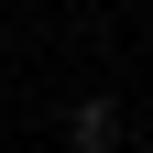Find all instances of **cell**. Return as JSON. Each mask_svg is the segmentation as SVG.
<instances>
[{
  "label": "cell",
  "instance_id": "2",
  "mask_svg": "<svg viewBox=\"0 0 153 153\" xmlns=\"http://www.w3.org/2000/svg\"><path fill=\"white\" fill-rule=\"evenodd\" d=\"M131 142H142V153H153V120H131Z\"/></svg>",
  "mask_w": 153,
  "mask_h": 153
},
{
  "label": "cell",
  "instance_id": "1",
  "mask_svg": "<svg viewBox=\"0 0 153 153\" xmlns=\"http://www.w3.org/2000/svg\"><path fill=\"white\" fill-rule=\"evenodd\" d=\"M66 153H131V109L109 99V88L66 99Z\"/></svg>",
  "mask_w": 153,
  "mask_h": 153
}]
</instances>
